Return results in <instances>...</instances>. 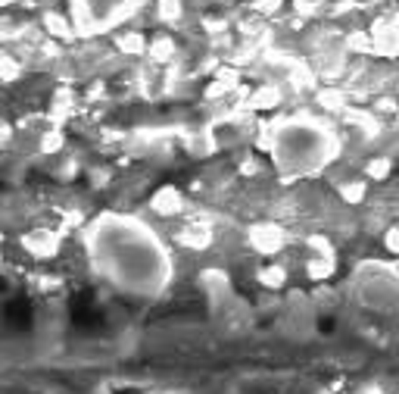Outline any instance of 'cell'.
<instances>
[{"label": "cell", "instance_id": "6da1fadb", "mask_svg": "<svg viewBox=\"0 0 399 394\" xmlns=\"http://www.w3.org/2000/svg\"><path fill=\"white\" fill-rule=\"evenodd\" d=\"M88 257L94 272L116 291L159 297L172 282V257L156 232L135 216L103 213L88 229Z\"/></svg>", "mask_w": 399, "mask_h": 394}, {"label": "cell", "instance_id": "7a4b0ae2", "mask_svg": "<svg viewBox=\"0 0 399 394\" xmlns=\"http://www.w3.org/2000/svg\"><path fill=\"white\" fill-rule=\"evenodd\" d=\"M337 154V141L331 131L315 126L309 119H290L278 129L275 144H271V157H275L278 169L287 176H312L321 166L331 163Z\"/></svg>", "mask_w": 399, "mask_h": 394}, {"label": "cell", "instance_id": "3957f363", "mask_svg": "<svg viewBox=\"0 0 399 394\" xmlns=\"http://www.w3.org/2000/svg\"><path fill=\"white\" fill-rule=\"evenodd\" d=\"M359 297L374 310H393L396 303V272L393 266H365L356 279Z\"/></svg>", "mask_w": 399, "mask_h": 394}, {"label": "cell", "instance_id": "277c9868", "mask_svg": "<svg viewBox=\"0 0 399 394\" xmlns=\"http://www.w3.org/2000/svg\"><path fill=\"white\" fill-rule=\"evenodd\" d=\"M371 51L384 53V57H393L396 53V22L393 19H377L374 29H371Z\"/></svg>", "mask_w": 399, "mask_h": 394}, {"label": "cell", "instance_id": "5b68a950", "mask_svg": "<svg viewBox=\"0 0 399 394\" xmlns=\"http://www.w3.org/2000/svg\"><path fill=\"white\" fill-rule=\"evenodd\" d=\"M250 241H253L256 251L271 254L284 244V235H281V229H275V225H259V229H253V235H250Z\"/></svg>", "mask_w": 399, "mask_h": 394}, {"label": "cell", "instance_id": "8992f818", "mask_svg": "<svg viewBox=\"0 0 399 394\" xmlns=\"http://www.w3.org/2000/svg\"><path fill=\"white\" fill-rule=\"evenodd\" d=\"M315 394H387V391L368 382H340V385H327V388H321Z\"/></svg>", "mask_w": 399, "mask_h": 394}, {"label": "cell", "instance_id": "52a82bcc", "mask_svg": "<svg viewBox=\"0 0 399 394\" xmlns=\"http://www.w3.org/2000/svg\"><path fill=\"white\" fill-rule=\"evenodd\" d=\"M122 4H125V0H81V6L88 10L90 19H107V16H113V13L122 10Z\"/></svg>", "mask_w": 399, "mask_h": 394}, {"label": "cell", "instance_id": "ba28073f", "mask_svg": "<svg viewBox=\"0 0 399 394\" xmlns=\"http://www.w3.org/2000/svg\"><path fill=\"white\" fill-rule=\"evenodd\" d=\"M178 206H181V197H178V191L175 188H159L156 197H153V210L163 213V216H172Z\"/></svg>", "mask_w": 399, "mask_h": 394}, {"label": "cell", "instance_id": "9c48e42d", "mask_svg": "<svg viewBox=\"0 0 399 394\" xmlns=\"http://www.w3.org/2000/svg\"><path fill=\"white\" fill-rule=\"evenodd\" d=\"M147 51H150V57L156 60V63H169V60L175 57V41L169 38V34H156Z\"/></svg>", "mask_w": 399, "mask_h": 394}, {"label": "cell", "instance_id": "30bf717a", "mask_svg": "<svg viewBox=\"0 0 399 394\" xmlns=\"http://www.w3.org/2000/svg\"><path fill=\"white\" fill-rule=\"evenodd\" d=\"M116 44H119V51H125V53H144L147 51V38L141 32H125L122 38H116Z\"/></svg>", "mask_w": 399, "mask_h": 394}, {"label": "cell", "instance_id": "8fae6325", "mask_svg": "<svg viewBox=\"0 0 399 394\" xmlns=\"http://www.w3.org/2000/svg\"><path fill=\"white\" fill-rule=\"evenodd\" d=\"M44 25H47V32H50L53 38H72V25H69L66 19L60 16V13H47Z\"/></svg>", "mask_w": 399, "mask_h": 394}, {"label": "cell", "instance_id": "7c38bea8", "mask_svg": "<svg viewBox=\"0 0 399 394\" xmlns=\"http://www.w3.org/2000/svg\"><path fill=\"white\" fill-rule=\"evenodd\" d=\"M156 10L165 22H175V19H181V13H184V0H159Z\"/></svg>", "mask_w": 399, "mask_h": 394}, {"label": "cell", "instance_id": "4fadbf2b", "mask_svg": "<svg viewBox=\"0 0 399 394\" xmlns=\"http://www.w3.org/2000/svg\"><path fill=\"white\" fill-rule=\"evenodd\" d=\"M278 100H281V91H278V88H271V85L259 88V91L253 94V107H275Z\"/></svg>", "mask_w": 399, "mask_h": 394}, {"label": "cell", "instance_id": "5bb4252c", "mask_svg": "<svg viewBox=\"0 0 399 394\" xmlns=\"http://www.w3.org/2000/svg\"><path fill=\"white\" fill-rule=\"evenodd\" d=\"M44 394H113L107 385H88V388H72V385H60V388H50Z\"/></svg>", "mask_w": 399, "mask_h": 394}, {"label": "cell", "instance_id": "9a60e30c", "mask_svg": "<svg viewBox=\"0 0 399 394\" xmlns=\"http://www.w3.org/2000/svg\"><path fill=\"white\" fill-rule=\"evenodd\" d=\"M340 195L346 197L349 204H359V200L365 197V185H362V182H346V185L340 188Z\"/></svg>", "mask_w": 399, "mask_h": 394}, {"label": "cell", "instance_id": "2e32d148", "mask_svg": "<svg viewBox=\"0 0 399 394\" xmlns=\"http://www.w3.org/2000/svg\"><path fill=\"white\" fill-rule=\"evenodd\" d=\"M368 176L371 178H387L390 176V160L387 157H377V160L368 163Z\"/></svg>", "mask_w": 399, "mask_h": 394}, {"label": "cell", "instance_id": "e0dca14e", "mask_svg": "<svg viewBox=\"0 0 399 394\" xmlns=\"http://www.w3.org/2000/svg\"><path fill=\"white\" fill-rule=\"evenodd\" d=\"M346 47H349V51H371V38L365 32H353L346 38Z\"/></svg>", "mask_w": 399, "mask_h": 394}, {"label": "cell", "instance_id": "ac0fdd59", "mask_svg": "<svg viewBox=\"0 0 399 394\" xmlns=\"http://www.w3.org/2000/svg\"><path fill=\"white\" fill-rule=\"evenodd\" d=\"M181 241H184V244H191V247H206V244H209V235L194 229V232H184V235H181Z\"/></svg>", "mask_w": 399, "mask_h": 394}, {"label": "cell", "instance_id": "d6986e66", "mask_svg": "<svg viewBox=\"0 0 399 394\" xmlns=\"http://www.w3.org/2000/svg\"><path fill=\"white\" fill-rule=\"evenodd\" d=\"M16 75H19V66L13 63L10 57H0V79H4V81H13Z\"/></svg>", "mask_w": 399, "mask_h": 394}, {"label": "cell", "instance_id": "ffe728a7", "mask_svg": "<svg viewBox=\"0 0 399 394\" xmlns=\"http://www.w3.org/2000/svg\"><path fill=\"white\" fill-rule=\"evenodd\" d=\"M60 147H62V135H60V131H47L44 141H41V150L50 154V150H60Z\"/></svg>", "mask_w": 399, "mask_h": 394}, {"label": "cell", "instance_id": "44dd1931", "mask_svg": "<svg viewBox=\"0 0 399 394\" xmlns=\"http://www.w3.org/2000/svg\"><path fill=\"white\" fill-rule=\"evenodd\" d=\"M262 282H265V285H281V282H284V269H275V266H269V269H265V272H262Z\"/></svg>", "mask_w": 399, "mask_h": 394}, {"label": "cell", "instance_id": "7402d4cb", "mask_svg": "<svg viewBox=\"0 0 399 394\" xmlns=\"http://www.w3.org/2000/svg\"><path fill=\"white\" fill-rule=\"evenodd\" d=\"M318 100L325 103V107H340V98H337V94H327V91H321V94H318Z\"/></svg>", "mask_w": 399, "mask_h": 394}, {"label": "cell", "instance_id": "603a6c76", "mask_svg": "<svg viewBox=\"0 0 399 394\" xmlns=\"http://www.w3.org/2000/svg\"><path fill=\"white\" fill-rule=\"evenodd\" d=\"M318 4H321V0H297V10L299 13H312Z\"/></svg>", "mask_w": 399, "mask_h": 394}, {"label": "cell", "instance_id": "cb8c5ba5", "mask_svg": "<svg viewBox=\"0 0 399 394\" xmlns=\"http://www.w3.org/2000/svg\"><path fill=\"white\" fill-rule=\"evenodd\" d=\"M387 247H390V251H396V247H399V241H396V229H390V232H387Z\"/></svg>", "mask_w": 399, "mask_h": 394}, {"label": "cell", "instance_id": "d4e9b609", "mask_svg": "<svg viewBox=\"0 0 399 394\" xmlns=\"http://www.w3.org/2000/svg\"><path fill=\"white\" fill-rule=\"evenodd\" d=\"M206 29H225V22H219V19H209V22H206Z\"/></svg>", "mask_w": 399, "mask_h": 394}, {"label": "cell", "instance_id": "484cf974", "mask_svg": "<svg viewBox=\"0 0 399 394\" xmlns=\"http://www.w3.org/2000/svg\"><path fill=\"white\" fill-rule=\"evenodd\" d=\"M13 4V0H0V6H10Z\"/></svg>", "mask_w": 399, "mask_h": 394}]
</instances>
